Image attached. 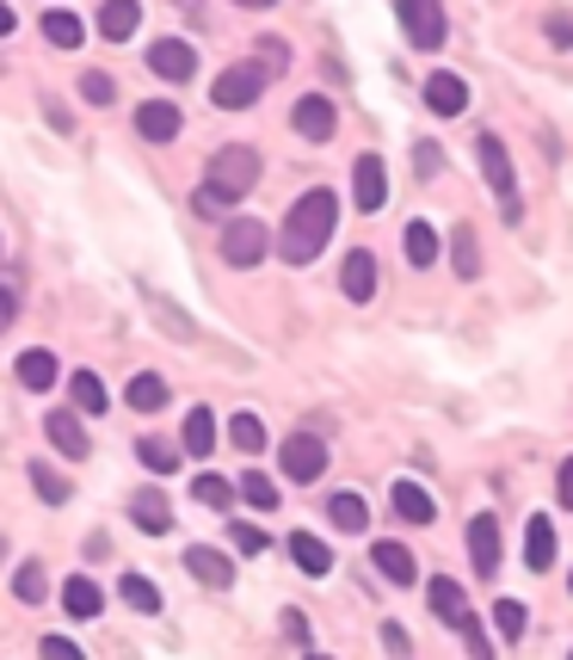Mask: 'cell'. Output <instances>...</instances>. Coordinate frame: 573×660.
<instances>
[{"instance_id":"cell-42","label":"cell","mask_w":573,"mask_h":660,"mask_svg":"<svg viewBox=\"0 0 573 660\" xmlns=\"http://www.w3.org/2000/svg\"><path fill=\"white\" fill-rule=\"evenodd\" d=\"M191 205H198V217H229L234 198H229V191H217V186H198V198H191Z\"/></svg>"},{"instance_id":"cell-33","label":"cell","mask_w":573,"mask_h":660,"mask_svg":"<svg viewBox=\"0 0 573 660\" xmlns=\"http://www.w3.org/2000/svg\"><path fill=\"white\" fill-rule=\"evenodd\" d=\"M44 37H49L56 50H75L80 37H87V25H80L75 13H63V7H56V13H44Z\"/></svg>"},{"instance_id":"cell-46","label":"cell","mask_w":573,"mask_h":660,"mask_svg":"<svg viewBox=\"0 0 573 660\" xmlns=\"http://www.w3.org/2000/svg\"><path fill=\"white\" fill-rule=\"evenodd\" d=\"M542 32H549V44H555V50H573V19H568V13H549V25H542Z\"/></svg>"},{"instance_id":"cell-51","label":"cell","mask_w":573,"mask_h":660,"mask_svg":"<svg viewBox=\"0 0 573 660\" xmlns=\"http://www.w3.org/2000/svg\"><path fill=\"white\" fill-rule=\"evenodd\" d=\"M13 315H19V297H13V284H0V333L13 328Z\"/></svg>"},{"instance_id":"cell-55","label":"cell","mask_w":573,"mask_h":660,"mask_svg":"<svg viewBox=\"0 0 573 660\" xmlns=\"http://www.w3.org/2000/svg\"><path fill=\"white\" fill-rule=\"evenodd\" d=\"M309 660H327V654H309Z\"/></svg>"},{"instance_id":"cell-10","label":"cell","mask_w":573,"mask_h":660,"mask_svg":"<svg viewBox=\"0 0 573 660\" xmlns=\"http://www.w3.org/2000/svg\"><path fill=\"white\" fill-rule=\"evenodd\" d=\"M186 574H191V581H203L210 593H229V586H234V562L222 550H210V543H191V550H186Z\"/></svg>"},{"instance_id":"cell-45","label":"cell","mask_w":573,"mask_h":660,"mask_svg":"<svg viewBox=\"0 0 573 660\" xmlns=\"http://www.w3.org/2000/svg\"><path fill=\"white\" fill-rule=\"evenodd\" d=\"M383 648H388L395 660H407V654H414V636H407L401 624H383Z\"/></svg>"},{"instance_id":"cell-16","label":"cell","mask_w":573,"mask_h":660,"mask_svg":"<svg viewBox=\"0 0 573 660\" xmlns=\"http://www.w3.org/2000/svg\"><path fill=\"white\" fill-rule=\"evenodd\" d=\"M388 506H395V519H407V525H432V519H438V501H432L419 482H395Z\"/></svg>"},{"instance_id":"cell-6","label":"cell","mask_w":573,"mask_h":660,"mask_svg":"<svg viewBox=\"0 0 573 660\" xmlns=\"http://www.w3.org/2000/svg\"><path fill=\"white\" fill-rule=\"evenodd\" d=\"M265 253H272V235H265V222L234 217L229 229H222V260H229V266H260Z\"/></svg>"},{"instance_id":"cell-39","label":"cell","mask_w":573,"mask_h":660,"mask_svg":"<svg viewBox=\"0 0 573 660\" xmlns=\"http://www.w3.org/2000/svg\"><path fill=\"white\" fill-rule=\"evenodd\" d=\"M241 494H247V506H260V513L278 506V482H272V475H241Z\"/></svg>"},{"instance_id":"cell-40","label":"cell","mask_w":573,"mask_h":660,"mask_svg":"<svg viewBox=\"0 0 573 660\" xmlns=\"http://www.w3.org/2000/svg\"><path fill=\"white\" fill-rule=\"evenodd\" d=\"M111 94H118V80L111 75H99V68L80 75V99H87V106H111Z\"/></svg>"},{"instance_id":"cell-12","label":"cell","mask_w":573,"mask_h":660,"mask_svg":"<svg viewBox=\"0 0 573 660\" xmlns=\"http://www.w3.org/2000/svg\"><path fill=\"white\" fill-rule=\"evenodd\" d=\"M44 432H49V444H56V451H63L68 463H80V457L93 451V444H87V426H80V414H75V408H49Z\"/></svg>"},{"instance_id":"cell-44","label":"cell","mask_w":573,"mask_h":660,"mask_svg":"<svg viewBox=\"0 0 573 660\" xmlns=\"http://www.w3.org/2000/svg\"><path fill=\"white\" fill-rule=\"evenodd\" d=\"M37 654H44V660H87L75 642H68V636H44V642H37Z\"/></svg>"},{"instance_id":"cell-27","label":"cell","mask_w":573,"mask_h":660,"mask_svg":"<svg viewBox=\"0 0 573 660\" xmlns=\"http://www.w3.org/2000/svg\"><path fill=\"white\" fill-rule=\"evenodd\" d=\"M130 408H136V414H161V408H167V377H155V371L130 377Z\"/></svg>"},{"instance_id":"cell-3","label":"cell","mask_w":573,"mask_h":660,"mask_svg":"<svg viewBox=\"0 0 573 660\" xmlns=\"http://www.w3.org/2000/svg\"><path fill=\"white\" fill-rule=\"evenodd\" d=\"M475 155H481V179L494 186V198H499V210H506V222H518L525 217V205H518V179H511V155H506V142L487 130V136L475 142Z\"/></svg>"},{"instance_id":"cell-22","label":"cell","mask_w":573,"mask_h":660,"mask_svg":"<svg viewBox=\"0 0 573 660\" xmlns=\"http://www.w3.org/2000/svg\"><path fill=\"white\" fill-rule=\"evenodd\" d=\"M13 377L25 383V389H56V377H63V364L49 359V352H19Z\"/></svg>"},{"instance_id":"cell-7","label":"cell","mask_w":573,"mask_h":660,"mask_svg":"<svg viewBox=\"0 0 573 660\" xmlns=\"http://www.w3.org/2000/svg\"><path fill=\"white\" fill-rule=\"evenodd\" d=\"M278 470H284V482H315L327 470V444L315 432H290L278 451Z\"/></svg>"},{"instance_id":"cell-23","label":"cell","mask_w":573,"mask_h":660,"mask_svg":"<svg viewBox=\"0 0 573 660\" xmlns=\"http://www.w3.org/2000/svg\"><path fill=\"white\" fill-rule=\"evenodd\" d=\"M99 605H106V593H99L87 574H68L63 581V612L68 617H99Z\"/></svg>"},{"instance_id":"cell-49","label":"cell","mask_w":573,"mask_h":660,"mask_svg":"<svg viewBox=\"0 0 573 660\" xmlns=\"http://www.w3.org/2000/svg\"><path fill=\"white\" fill-rule=\"evenodd\" d=\"M463 642H469V654H475V660H494V642H487V629H481V624L463 629Z\"/></svg>"},{"instance_id":"cell-34","label":"cell","mask_w":573,"mask_h":660,"mask_svg":"<svg viewBox=\"0 0 573 660\" xmlns=\"http://www.w3.org/2000/svg\"><path fill=\"white\" fill-rule=\"evenodd\" d=\"M118 593H124L130 605H136V612H148V617L161 612V586L148 581V574H124V581H118Z\"/></svg>"},{"instance_id":"cell-14","label":"cell","mask_w":573,"mask_h":660,"mask_svg":"<svg viewBox=\"0 0 573 660\" xmlns=\"http://www.w3.org/2000/svg\"><path fill=\"white\" fill-rule=\"evenodd\" d=\"M290 124H296V136H309V142H327V136H333V124H340V111H333V99L309 94V99H296Z\"/></svg>"},{"instance_id":"cell-1","label":"cell","mask_w":573,"mask_h":660,"mask_svg":"<svg viewBox=\"0 0 573 660\" xmlns=\"http://www.w3.org/2000/svg\"><path fill=\"white\" fill-rule=\"evenodd\" d=\"M333 222H340V191L333 186H315L302 191L290 205V217H284V235H278V253L290 260V266H309L315 253L333 241Z\"/></svg>"},{"instance_id":"cell-29","label":"cell","mask_w":573,"mask_h":660,"mask_svg":"<svg viewBox=\"0 0 573 660\" xmlns=\"http://www.w3.org/2000/svg\"><path fill=\"white\" fill-rule=\"evenodd\" d=\"M229 444L241 457H260L265 451V420H260V414H234V420H229Z\"/></svg>"},{"instance_id":"cell-11","label":"cell","mask_w":573,"mask_h":660,"mask_svg":"<svg viewBox=\"0 0 573 660\" xmlns=\"http://www.w3.org/2000/svg\"><path fill=\"white\" fill-rule=\"evenodd\" d=\"M148 68H155L161 80H191L198 75V50H191L186 37H161V44L148 50Z\"/></svg>"},{"instance_id":"cell-4","label":"cell","mask_w":573,"mask_h":660,"mask_svg":"<svg viewBox=\"0 0 573 660\" xmlns=\"http://www.w3.org/2000/svg\"><path fill=\"white\" fill-rule=\"evenodd\" d=\"M265 80H272V75H265L260 63H234V68H222V75H217V87H210V99H217L222 111H247L253 99L265 94Z\"/></svg>"},{"instance_id":"cell-36","label":"cell","mask_w":573,"mask_h":660,"mask_svg":"<svg viewBox=\"0 0 573 660\" xmlns=\"http://www.w3.org/2000/svg\"><path fill=\"white\" fill-rule=\"evenodd\" d=\"M136 457H142V470H155V475H173V470H179V451H173L167 439H142Z\"/></svg>"},{"instance_id":"cell-48","label":"cell","mask_w":573,"mask_h":660,"mask_svg":"<svg viewBox=\"0 0 573 660\" xmlns=\"http://www.w3.org/2000/svg\"><path fill=\"white\" fill-rule=\"evenodd\" d=\"M260 68H265V75H284V44H278V37H265V44H260Z\"/></svg>"},{"instance_id":"cell-41","label":"cell","mask_w":573,"mask_h":660,"mask_svg":"<svg viewBox=\"0 0 573 660\" xmlns=\"http://www.w3.org/2000/svg\"><path fill=\"white\" fill-rule=\"evenodd\" d=\"M191 494H198V501L210 506V513H222V506L234 501V487L222 482V475H198V487H191Z\"/></svg>"},{"instance_id":"cell-52","label":"cell","mask_w":573,"mask_h":660,"mask_svg":"<svg viewBox=\"0 0 573 660\" xmlns=\"http://www.w3.org/2000/svg\"><path fill=\"white\" fill-rule=\"evenodd\" d=\"M284 629H290L296 642H302V636H309V617H302V612H284Z\"/></svg>"},{"instance_id":"cell-5","label":"cell","mask_w":573,"mask_h":660,"mask_svg":"<svg viewBox=\"0 0 573 660\" xmlns=\"http://www.w3.org/2000/svg\"><path fill=\"white\" fill-rule=\"evenodd\" d=\"M395 19L407 25V37H414V50H444V7H432V0H395Z\"/></svg>"},{"instance_id":"cell-57","label":"cell","mask_w":573,"mask_h":660,"mask_svg":"<svg viewBox=\"0 0 573 660\" xmlns=\"http://www.w3.org/2000/svg\"><path fill=\"white\" fill-rule=\"evenodd\" d=\"M568 660H573V654H568Z\"/></svg>"},{"instance_id":"cell-20","label":"cell","mask_w":573,"mask_h":660,"mask_svg":"<svg viewBox=\"0 0 573 660\" xmlns=\"http://www.w3.org/2000/svg\"><path fill=\"white\" fill-rule=\"evenodd\" d=\"M525 562L537 568V574H549V568H555V525L542 519V513L525 525Z\"/></svg>"},{"instance_id":"cell-9","label":"cell","mask_w":573,"mask_h":660,"mask_svg":"<svg viewBox=\"0 0 573 660\" xmlns=\"http://www.w3.org/2000/svg\"><path fill=\"white\" fill-rule=\"evenodd\" d=\"M388 198V174H383V155H357L352 167V205L364 210V217H376Z\"/></svg>"},{"instance_id":"cell-18","label":"cell","mask_w":573,"mask_h":660,"mask_svg":"<svg viewBox=\"0 0 573 660\" xmlns=\"http://www.w3.org/2000/svg\"><path fill=\"white\" fill-rule=\"evenodd\" d=\"M340 284H345V297H352V302H371V297H376V260H371L364 248H352V253H345Z\"/></svg>"},{"instance_id":"cell-21","label":"cell","mask_w":573,"mask_h":660,"mask_svg":"<svg viewBox=\"0 0 573 660\" xmlns=\"http://www.w3.org/2000/svg\"><path fill=\"white\" fill-rule=\"evenodd\" d=\"M136 25H142V7H136V0H111V7H99V37H111V44L136 37Z\"/></svg>"},{"instance_id":"cell-28","label":"cell","mask_w":573,"mask_h":660,"mask_svg":"<svg viewBox=\"0 0 573 660\" xmlns=\"http://www.w3.org/2000/svg\"><path fill=\"white\" fill-rule=\"evenodd\" d=\"M130 519L142 525V531H173V506L161 501V494H136V501H130Z\"/></svg>"},{"instance_id":"cell-38","label":"cell","mask_w":573,"mask_h":660,"mask_svg":"<svg viewBox=\"0 0 573 660\" xmlns=\"http://www.w3.org/2000/svg\"><path fill=\"white\" fill-rule=\"evenodd\" d=\"M494 624H499V636H506V642H518V636H525V605H518V598H499L494 605Z\"/></svg>"},{"instance_id":"cell-31","label":"cell","mask_w":573,"mask_h":660,"mask_svg":"<svg viewBox=\"0 0 573 660\" xmlns=\"http://www.w3.org/2000/svg\"><path fill=\"white\" fill-rule=\"evenodd\" d=\"M450 266L463 272V278H481V241H475V229H456V235H450Z\"/></svg>"},{"instance_id":"cell-25","label":"cell","mask_w":573,"mask_h":660,"mask_svg":"<svg viewBox=\"0 0 573 660\" xmlns=\"http://www.w3.org/2000/svg\"><path fill=\"white\" fill-rule=\"evenodd\" d=\"M68 395H75V414H106L111 408L106 383H99L93 371H75V377H68Z\"/></svg>"},{"instance_id":"cell-54","label":"cell","mask_w":573,"mask_h":660,"mask_svg":"<svg viewBox=\"0 0 573 660\" xmlns=\"http://www.w3.org/2000/svg\"><path fill=\"white\" fill-rule=\"evenodd\" d=\"M0 556H7V537H0Z\"/></svg>"},{"instance_id":"cell-8","label":"cell","mask_w":573,"mask_h":660,"mask_svg":"<svg viewBox=\"0 0 573 660\" xmlns=\"http://www.w3.org/2000/svg\"><path fill=\"white\" fill-rule=\"evenodd\" d=\"M469 562H475L481 581L499 574V519L494 513H475V519H469Z\"/></svg>"},{"instance_id":"cell-47","label":"cell","mask_w":573,"mask_h":660,"mask_svg":"<svg viewBox=\"0 0 573 660\" xmlns=\"http://www.w3.org/2000/svg\"><path fill=\"white\" fill-rule=\"evenodd\" d=\"M414 174H419V179L438 174V142H414Z\"/></svg>"},{"instance_id":"cell-53","label":"cell","mask_w":573,"mask_h":660,"mask_svg":"<svg viewBox=\"0 0 573 660\" xmlns=\"http://www.w3.org/2000/svg\"><path fill=\"white\" fill-rule=\"evenodd\" d=\"M13 25H19V13H13V7H7V0H0V37L13 32Z\"/></svg>"},{"instance_id":"cell-26","label":"cell","mask_w":573,"mask_h":660,"mask_svg":"<svg viewBox=\"0 0 573 660\" xmlns=\"http://www.w3.org/2000/svg\"><path fill=\"white\" fill-rule=\"evenodd\" d=\"M179 444H186L191 457H210V451H217V414H210V408H191V414H186V439H179Z\"/></svg>"},{"instance_id":"cell-32","label":"cell","mask_w":573,"mask_h":660,"mask_svg":"<svg viewBox=\"0 0 573 660\" xmlns=\"http://www.w3.org/2000/svg\"><path fill=\"white\" fill-rule=\"evenodd\" d=\"M327 519L340 525V531H364V525H371V506L357 501V494H333V501H327Z\"/></svg>"},{"instance_id":"cell-56","label":"cell","mask_w":573,"mask_h":660,"mask_svg":"<svg viewBox=\"0 0 573 660\" xmlns=\"http://www.w3.org/2000/svg\"><path fill=\"white\" fill-rule=\"evenodd\" d=\"M568 586H573V574H568Z\"/></svg>"},{"instance_id":"cell-35","label":"cell","mask_w":573,"mask_h":660,"mask_svg":"<svg viewBox=\"0 0 573 660\" xmlns=\"http://www.w3.org/2000/svg\"><path fill=\"white\" fill-rule=\"evenodd\" d=\"M407 260H414V266H432L438 260V229L432 222H407Z\"/></svg>"},{"instance_id":"cell-50","label":"cell","mask_w":573,"mask_h":660,"mask_svg":"<svg viewBox=\"0 0 573 660\" xmlns=\"http://www.w3.org/2000/svg\"><path fill=\"white\" fill-rule=\"evenodd\" d=\"M555 501H561V506H568V513H573V457H568V463H561V475H555Z\"/></svg>"},{"instance_id":"cell-30","label":"cell","mask_w":573,"mask_h":660,"mask_svg":"<svg viewBox=\"0 0 573 660\" xmlns=\"http://www.w3.org/2000/svg\"><path fill=\"white\" fill-rule=\"evenodd\" d=\"M32 487H37V501H44V506H68V501H75L68 475H63V470H49V463H32Z\"/></svg>"},{"instance_id":"cell-17","label":"cell","mask_w":573,"mask_h":660,"mask_svg":"<svg viewBox=\"0 0 573 660\" xmlns=\"http://www.w3.org/2000/svg\"><path fill=\"white\" fill-rule=\"evenodd\" d=\"M136 136H142V142H173V136H179V106H167V99H148V106L136 111Z\"/></svg>"},{"instance_id":"cell-24","label":"cell","mask_w":573,"mask_h":660,"mask_svg":"<svg viewBox=\"0 0 573 660\" xmlns=\"http://www.w3.org/2000/svg\"><path fill=\"white\" fill-rule=\"evenodd\" d=\"M371 556H376V574H388L395 586H414L419 568H414V556H407V543H395V537H388V543H376Z\"/></svg>"},{"instance_id":"cell-37","label":"cell","mask_w":573,"mask_h":660,"mask_svg":"<svg viewBox=\"0 0 573 660\" xmlns=\"http://www.w3.org/2000/svg\"><path fill=\"white\" fill-rule=\"evenodd\" d=\"M13 593H19V605H44V568L37 562H19V574H13Z\"/></svg>"},{"instance_id":"cell-43","label":"cell","mask_w":573,"mask_h":660,"mask_svg":"<svg viewBox=\"0 0 573 660\" xmlns=\"http://www.w3.org/2000/svg\"><path fill=\"white\" fill-rule=\"evenodd\" d=\"M229 543H234L241 556H260V550H265V531H253V525H229Z\"/></svg>"},{"instance_id":"cell-19","label":"cell","mask_w":573,"mask_h":660,"mask_svg":"<svg viewBox=\"0 0 573 660\" xmlns=\"http://www.w3.org/2000/svg\"><path fill=\"white\" fill-rule=\"evenodd\" d=\"M290 562L302 568V574H315V581H321V574H333V550H327L315 531H296V537H290Z\"/></svg>"},{"instance_id":"cell-13","label":"cell","mask_w":573,"mask_h":660,"mask_svg":"<svg viewBox=\"0 0 573 660\" xmlns=\"http://www.w3.org/2000/svg\"><path fill=\"white\" fill-rule=\"evenodd\" d=\"M426 605H432V617H438V624H450V629H469V624H475V612H469L463 586L444 581V574H438V581L426 586Z\"/></svg>"},{"instance_id":"cell-2","label":"cell","mask_w":573,"mask_h":660,"mask_svg":"<svg viewBox=\"0 0 573 660\" xmlns=\"http://www.w3.org/2000/svg\"><path fill=\"white\" fill-rule=\"evenodd\" d=\"M203 186L229 191V198H247L253 186H260V155H253L247 142H229V148H217L210 155V179Z\"/></svg>"},{"instance_id":"cell-15","label":"cell","mask_w":573,"mask_h":660,"mask_svg":"<svg viewBox=\"0 0 573 660\" xmlns=\"http://www.w3.org/2000/svg\"><path fill=\"white\" fill-rule=\"evenodd\" d=\"M426 106H432L438 118H463L469 111V80L463 75H432L426 80Z\"/></svg>"}]
</instances>
